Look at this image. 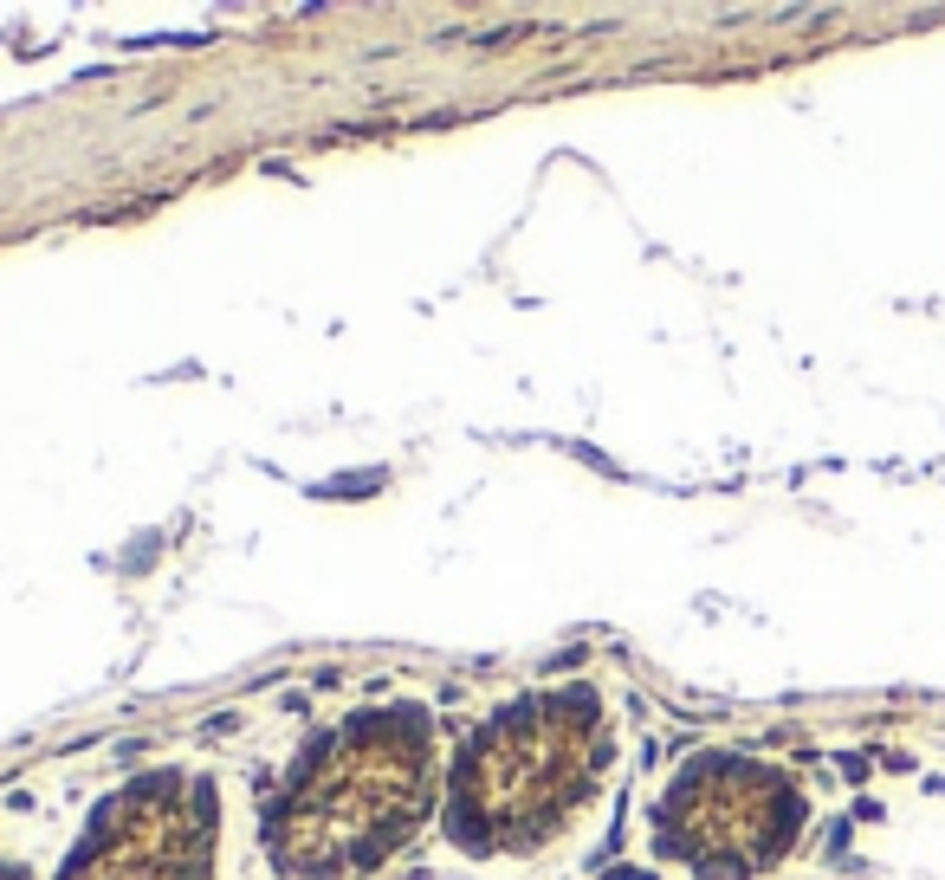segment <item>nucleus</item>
Wrapping results in <instances>:
<instances>
[{
	"label": "nucleus",
	"mask_w": 945,
	"mask_h": 880,
	"mask_svg": "<svg viewBox=\"0 0 945 880\" xmlns=\"http://www.w3.org/2000/svg\"><path fill=\"white\" fill-rule=\"evenodd\" d=\"M797 822H803V803L771 770L712 758V764H693L680 777V790L667 796L661 835L700 874H745L764 855H777Z\"/></svg>",
	"instance_id": "obj_4"
},
{
	"label": "nucleus",
	"mask_w": 945,
	"mask_h": 880,
	"mask_svg": "<svg viewBox=\"0 0 945 880\" xmlns=\"http://www.w3.org/2000/svg\"><path fill=\"white\" fill-rule=\"evenodd\" d=\"M0 880H26V874H20V868H0Z\"/></svg>",
	"instance_id": "obj_5"
},
{
	"label": "nucleus",
	"mask_w": 945,
	"mask_h": 880,
	"mask_svg": "<svg viewBox=\"0 0 945 880\" xmlns=\"http://www.w3.org/2000/svg\"><path fill=\"white\" fill-rule=\"evenodd\" d=\"M65 880H214V803L195 777H143L98 816Z\"/></svg>",
	"instance_id": "obj_3"
},
{
	"label": "nucleus",
	"mask_w": 945,
	"mask_h": 880,
	"mask_svg": "<svg viewBox=\"0 0 945 880\" xmlns=\"http://www.w3.org/2000/svg\"><path fill=\"white\" fill-rule=\"evenodd\" d=\"M428 777V719L415 706L363 712L298 770L285 803L272 809V861L298 880H350L382 868L415 835Z\"/></svg>",
	"instance_id": "obj_1"
},
{
	"label": "nucleus",
	"mask_w": 945,
	"mask_h": 880,
	"mask_svg": "<svg viewBox=\"0 0 945 880\" xmlns=\"http://www.w3.org/2000/svg\"><path fill=\"white\" fill-rule=\"evenodd\" d=\"M602 751L609 732L583 693H538L492 712L454 770V835L473 855H525L551 842L590 803Z\"/></svg>",
	"instance_id": "obj_2"
}]
</instances>
